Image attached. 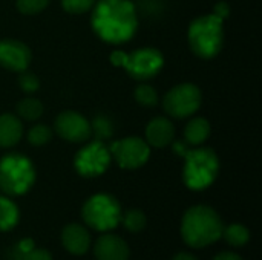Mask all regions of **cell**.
<instances>
[{"instance_id": "obj_1", "label": "cell", "mask_w": 262, "mask_h": 260, "mask_svg": "<svg viewBox=\"0 0 262 260\" xmlns=\"http://www.w3.org/2000/svg\"><path fill=\"white\" fill-rule=\"evenodd\" d=\"M91 26L107 44L127 43L138 29V8L130 0H97L92 6Z\"/></svg>"}, {"instance_id": "obj_2", "label": "cell", "mask_w": 262, "mask_h": 260, "mask_svg": "<svg viewBox=\"0 0 262 260\" xmlns=\"http://www.w3.org/2000/svg\"><path fill=\"white\" fill-rule=\"evenodd\" d=\"M172 149L184 158L183 182L189 190L201 192L209 188L218 178L220 159L210 147L189 146L184 141H173Z\"/></svg>"}, {"instance_id": "obj_3", "label": "cell", "mask_w": 262, "mask_h": 260, "mask_svg": "<svg viewBox=\"0 0 262 260\" xmlns=\"http://www.w3.org/2000/svg\"><path fill=\"white\" fill-rule=\"evenodd\" d=\"M224 224L209 205L190 207L181 219V238L190 248H206L221 239Z\"/></svg>"}, {"instance_id": "obj_4", "label": "cell", "mask_w": 262, "mask_h": 260, "mask_svg": "<svg viewBox=\"0 0 262 260\" xmlns=\"http://www.w3.org/2000/svg\"><path fill=\"white\" fill-rule=\"evenodd\" d=\"M224 37V20L213 12L196 17L187 29L189 46L203 60H212L223 51Z\"/></svg>"}, {"instance_id": "obj_5", "label": "cell", "mask_w": 262, "mask_h": 260, "mask_svg": "<svg viewBox=\"0 0 262 260\" xmlns=\"http://www.w3.org/2000/svg\"><path fill=\"white\" fill-rule=\"evenodd\" d=\"M35 182V167L21 153H6L0 158V190L6 196H23Z\"/></svg>"}, {"instance_id": "obj_6", "label": "cell", "mask_w": 262, "mask_h": 260, "mask_svg": "<svg viewBox=\"0 0 262 260\" xmlns=\"http://www.w3.org/2000/svg\"><path fill=\"white\" fill-rule=\"evenodd\" d=\"M109 58L114 66L123 67L138 81L152 80L164 67V55L157 48H140L132 52L114 51Z\"/></svg>"}, {"instance_id": "obj_7", "label": "cell", "mask_w": 262, "mask_h": 260, "mask_svg": "<svg viewBox=\"0 0 262 260\" xmlns=\"http://www.w3.org/2000/svg\"><path fill=\"white\" fill-rule=\"evenodd\" d=\"M121 205L120 202L107 193H97L91 196L81 208V218L89 228L95 231L107 233L117 228L121 222Z\"/></svg>"}, {"instance_id": "obj_8", "label": "cell", "mask_w": 262, "mask_h": 260, "mask_svg": "<svg viewBox=\"0 0 262 260\" xmlns=\"http://www.w3.org/2000/svg\"><path fill=\"white\" fill-rule=\"evenodd\" d=\"M203 104L201 89L193 83H181L173 86L163 98L164 112L177 120L195 115Z\"/></svg>"}, {"instance_id": "obj_9", "label": "cell", "mask_w": 262, "mask_h": 260, "mask_svg": "<svg viewBox=\"0 0 262 260\" xmlns=\"http://www.w3.org/2000/svg\"><path fill=\"white\" fill-rule=\"evenodd\" d=\"M112 162V155L104 141L94 139L81 147L74 158V169L83 178H97L106 173Z\"/></svg>"}, {"instance_id": "obj_10", "label": "cell", "mask_w": 262, "mask_h": 260, "mask_svg": "<svg viewBox=\"0 0 262 260\" xmlns=\"http://www.w3.org/2000/svg\"><path fill=\"white\" fill-rule=\"evenodd\" d=\"M112 159L124 170H137L150 158L149 144L140 136H127L117 139L109 146Z\"/></svg>"}, {"instance_id": "obj_11", "label": "cell", "mask_w": 262, "mask_h": 260, "mask_svg": "<svg viewBox=\"0 0 262 260\" xmlns=\"http://www.w3.org/2000/svg\"><path fill=\"white\" fill-rule=\"evenodd\" d=\"M54 129L68 143H84L91 138V121L75 110H63L58 113Z\"/></svg>"}, {"instance_id": "obj_12", "label": "cell", "mask_w": 262, "mask_h": 260, "mask_svg": "<svg viewBox=\"0 0 262 260\" xmlns=\"http://www.w3.org/2000/svg\"><path fill=\"white\" fill-rule=\"evenodd\" d=\"M32 54L29 46L20 40L5 38L0 40V66L11 72H23L29 67Z\"/></svg>"}, {"instance_id": "obj_13", "label": "cell", "mask_w": 262, "mask_h": 260, "mask_svg": "<svg viewBox=\"0 0 262 260\" xmlns=\"http://www.w3.org/2000/svg\"><path fill=\"white\" fill-rule=\"evenodd\" d=\"M97 260H129L130 248L127 242L117 234H103L94 244Z\"/></svg>"}, {"instance_id": "obj_14", "label": "cell", "mask_w": 262, "mask_h": 260, "mask_svg": "<svg viewBox=\"0 0 262 260\" xmlns=\"http://www.w3.org/2000/svg\"><path fill=\"white\" fill-rule=\"evenodd\" d=\"M146 143L154 149H164L175 141V126L166 116H157L146 126Z\"/></svg>"}, {"instance_id": "obj_15", "label": "cell", "mask_w": 262, "mask_h": 260, "mask_svg": "<svg viewBox=\"0 0 262 260\" xmlns=\"http://www.w3.org/2000/svg\"><path fill=\"white\" fill-rule=\"evenodd\" d=\"M61 245L72 256H83L91 248V233L80 224H68L61 231Z\"/></svg>"}, {"instance_id": "obj_16", "label": "cell", "mask_w": 262, "mask_h": 260, "mask_svg": "<svg viewBox=\"0 0 262 260\" xmlns=\"http://www.w3.org/2000/svg\"><path fill=\"white\" fill-rule=\"evenodd\" d=\"M23 136V124L17 115H0V149H11L20 143Z\"/></svg>"}, {"instance_id": "obj_17", "label": "cell", "mask_w": 262, "mask_h": 260, "mask_svg": "<svg viewBox=\"0 0 262 260\" xmlns=\"http://www.w3.org/2000/svg\"><path fill=\"white\" fill-rule=\"evenodd\" d=\"M212 133V126L206 118H193L184 127V143L189 146H203Z\"/></svg>"}, {"instance_id": "obj_18", "label": "cell", "mask_w": 262, "mask_h": 260, "mask_svg": "<svg viewBox=\"0 0 262 260\" xmlns=\"http://www.w3.org/2000/svg\"><path fill=\"white\" fill-rule=\"evenodd\" d=\"M20 221V210L17 204L6 195L0 196V231H11Z\"/></svg>"}, {"instance_id": "obj_19", "label": "cell", "mask_w": 262, "mask_h": 260, "mask_svg": "<svg viewBox=\"0 0 262 260\" xmlns=\"http://www.w3.org/2000/svg\"><path fill=\"white\" fill-rule=\"evenodd\" d=\"M43 110H45L43 103L34 97H26V98L20 100L15 106L17 116L21 120H26V121H37L38 118H41Z\"/></svg>"}, {"instance_id": "obj_20", "label": "cell", "mask_w": 262, "mask_h": 260, "mask_svg": "<svg viewBox=\"0 0 262 260\" xmlns=\"http://www.w3.org/2000/svg\"><path fill=\"white\" fill-rule=\"evenodd\" d=\"M15 260H54L51 253L45 248L38 250L34 247V242L31 239H21L15 247Z\"/></svg>"}, {"instance_id": "obj_21", "label": "cell", "mask_w": 262, "mask_h": 260, "mask_svg": "<svg viewBox=\"0 0 262 260\" xmlns=\"http://www.w3.org/2000/svg\"><path fill=\"white\" fill-rule=\"evenodd\" d=\"M221 238L232 247H244L250 241V231L243 224H230L223 228Z\"/></svg>"}, {"instance_id": "obj_22", "label": "cell", "mask_w": 262, "mask_h": 260, "mask_svg": "<svg viewBox=\"0 0 262 260\" xmlns=\"http://www.w3.org/2000/svg\"><path fill=\"white\" fill-rule=\"evenodd\" d=\"M114 132H115L114 123L106 115H97L91 123V135H94L95 139L106 141V139L112 138Z\"/></svg>"}, {"instance_id": "obj_23", "label": "cell", "mask_w": 262, "mask_h": 260, "mask_svg": "<svg viewBox=\"0 0 262 260\" xmlns=\"http://www.w3.org/2000/svg\"><path fill=\"white\" fill-rule=\"evenodd\" d=\"M121 222L129 233H141L147 225V218L141 210L132 208L121 216Z\"/></svg>"}, {"instance_id": "obj_24", "label": "cell", "mask_w": 262, "mask_h": 260, "mask_svg": "<svg viewBox=\"0 0 262 260\" xmlns=\"http://www.w3.org/2000/svg\"><path fill=\"white\" fill-rule=\"evenodd\" d=\"M52 129L46 124H34L28 133H26V139L31 146L34 147H43L46 146L51 139H52Z\"/></svg>"}, {"instance_id": "obj_25", "label": "cell", "mask_w": 262, "mask_h": 260, "mask_svg": "<svg viewBox=\"0 0 262 260\" xmlns=\"http://www.w3.org/2000/svg\"><path fill=\"white\" fill-rule=\"evenodd\" d=\"M134 98L138 104L144 107H155L160 101L158 92L150 84H140L134 90Z\"/></svg>"}, {"instance_id": "obj_26", "label": "cell", "mask_w": 262, "mask_h": 260, "mask_svg": "<svg viewBox=\"0 0 262 260\" xmlns=\"http://www.w3.org/2000/svg\"><path fill=\"white\" fill-rule=\"evenodd\" d=\"M48 5L49 0H15V6L23 15H37L45 11Z\"/></svg>"}, {"instance_id": "obj_27", "label": "cell", "mask_w": 262, "mask_h": 260, "mask_svg": "<svg viewBox=\"0 0 262 260\" xmlns=\"http://www.w3.org/2000/svg\"><path fill=\"white\" fill-rule=\"evenodd\" d=\"M18 86L28 95L35 93L40 89V78L34 72L26 69V70L20 72V75H18Z\"/></svg>"}, {"instance_id": "obj_28", "label": "cell", "mask_w": 262, "mask_h": 260, "mask_svg": "<svg viewBox=\"0 0 262 260\" xmlns=\"http://www.w3.org/2000/svg\"><path fill=\"white\" fill-rule=\"evenodd\" d=\"M97 0H61V8L68 14L80 15L92 9Z\"/></svg>"}, {"instance_id": "obj_29", "label": "cell", "mask_w": 262, "mask_h": 260, "mask_svg": "<svg viewBox=\"0 0 262 260\" xmlns=\"http://www.w3.org/2000/svg\"><path fill=\"white\" fill-rule=\"evenodd\" d=\"M213 14L218 15L223 20L229 18V15H230V6H229V3L227 2H218L213 6Z\"/></svg>"}, {"instance_id": "obj_30", "label": "cell", "mask_w": 262, "mask_h": 260, "mask_svg": "<svg viewBox=\"0 0 262 260\" xmlns=\"http://www.w3.org/2000/svg\"><path fill=\"white\" fill-rule=\"evenodd\" d=\"M213 260H244L239 254L233 253V251H223V253H218Z\"/></svg>"}, {"instance_id": "obj_31", "label": "cell", "mask_w": 262, "mask_h": 260, "mask_svg": "<svg viewBox=\"0 0 262 260\" xmlns=\"http://www.w3.org/2000/svg\"><path fill=\"white\" fill-rule=\"evenodd\" d=\"M172 260H198L193 254H190V253H186V251H181V253H178V254H175L173 256V259Z\"/></svg>"}]
</instances>
